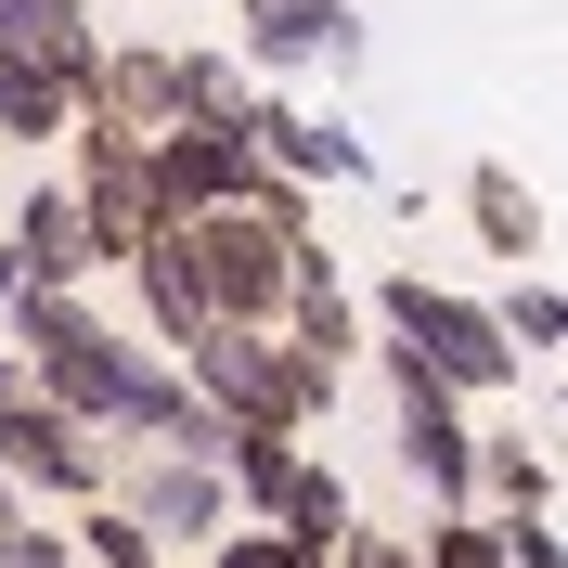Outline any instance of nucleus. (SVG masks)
<instances>
[{
	"label": "nucleus",
	"instance_id": "nucleus-1",
	"mask_svg": "<svg viewBox=\"0 0 568 568\" xmlns=\"http://www.w3.org/2000/svg\"><path fill=\"white\" fill-rule=\"evenodd\" d=\"M181 388L207 400L220 426H272V439H297V426L336 400V375H323L311 349H284L272 323H207V336L181 349Z\"/></svg>",
	"mask_w": 568,
	"mask_h": 568
},
{
	"label": "nucleus",
	"instance_id": "nucleus-2",
	"mask_svg": "<svg viewBox=\"0 0 568 568\" xmlns=\"http://www.w3.org/2000/svg\"><path fill=\"white\" fill-rule=\"evenodd\" d=\"M375 323H388V349H400V362H426L453 400H504V388H517V349H504V323L478 311V297H453V284L400 272L388 297H375Z\"/></svg>",
	"mask_w": 568,
	"mask_h": 568
},
{
	"label": "nucleus",
	"instance_id": "nucleus-3",
	"mask_svg": "<svg viewBox=\"0 0 568 568\" xmlns=\"http://www.w3.org/2000/svg\"><path fill=\"white\" fill-rule=\"evenodd\" d=\"M169 246H181V272H194V311H207V323H284V272H297V246L258 233L246 207L169 220Z\"/></svg>",
	"mask_w": 568,
	"mask_h": 568
},
{
	"label": "nucleus",
	"instance_id": "nucleus-4",
	"mask_svg": "<svg viewBox=\"0 0 568 568\" xmlns=\"http://www.w3.org/2000/svg\"><path fill=\"white\" fill-rule=\"evenodd\" d=\"M104 504L130 530H155V542H220L233 530V491H220V465H194V453H116Z\"/></svg>",
	"mask_w": 568,
	"mask_h": 568
},
{
	"label": "nucleus",
	"instance_id": "nucleus-5",
	"mask_svg": "<svg viewBox=\"0 0 568 568\" xmlns=\"http://www.w3.org/2000/svg\"><path fill=\"white\" fill-rule=\"evenodd\" d=\"M375 349H388V336H375ZM388 414H400V465H414L426 491L465 517V478H478V414H465L426 362H400V349H388Z\"/></svg>",
	"mask_w": 568,
	"mask_h": 568
},
{
	"label": "nucleus",
	"instance_id": "nucleus-6",
	"mask_svg": "<svg viewBox=\"0 0 568 568\" xmlns=\"http://www.w3.org/2000/svg\"><path fill=\"white\" fill-rule=\"evenodd\" d=\"M104 439H91V426H78V414H52V400H13V414H0V478H13V491H52V504H91V491H104Z\"/></svg>",
	"mask_w": 568,
	"mask_h": 568
},
{
	"label": "nucleus",
	"instance_id": "nucleus-7",
	"mask_svg": "<svg viewBox=\"0 0 568 568\" xmlns=\"http://www.w3.org/2000/svg\"><path fill=\"white\" fill-rule=\"evenodd\" d=\"M246 130H155L142 142V194H155V220H207V207H246Z\"/></svg>",
	"mask_w": 568,
	"mask_h": 568
},
{
	"label": "nucleus",
	"instance_id": "nucleus-8",
	"mask_svg": "<svg viewBox=\"0 0 568 568\" xmlns=\"http://www.w3.org/2000/svg\"><path fill=\"white\" fill-rule=\"evenodd\" d=\"M246 65H272V78H336V65H362V13L349 0H246Z\"/></svg>",
	"mask_w": 568,
	"mask_h": 568
},
{
	"label": "nucleus",
	"instance_id": "nucleus-9",
	"mask_svg": "<svg viewBox=\"0 0 568 568\" xmlns=\"http://www.w3.org/2000/svg\"><path fill=\"white\" fill-rule=\"evenodd\" d=\"M78 116L91 130H116V142H155V130H181V65L169 52H91V78H78Z\"/></svg>",
	"mask_w": 568,
	"mask_h": 568
},
{
	"label": "nucleus",
	"instance_id": "nucleus-10",
	"mask_svg": "<svg viewBox=\"0 0 568 568\" xmlns=\"http://www.w3.org/2000/svg\"><path fill=\"white\" fill-rule=\"evenodd\" d=\"M272 336H284V349H311L323 375H336L349 349H375V336H362V297L323 272V246H297V272H284V323H272Z\"/></svg>",
	"mask_w": 568,
	"mask_h": 568
},
{
	"label": "nucleus",
	"instance_id": "nucleus-11",
	"mask_svg": "<svg viewBox=\"0 0 568 568\" xmlns=\"http://www.w3.org/2000/svg\"><path fill=\"white\" fill-rule=\"evenodd\" d=\"M0 272H13V284H91V233H78V194H65V181H39L27 207H13Z\"/></svg>",
	"mask_w": 568,
	"mask_h": 568
},
{
	"label": "nucleus",
	"instance_id": "nucleus-12",
	"mask_svg": "<svg viewBox=\"0 0 568 568\" xmlns=\"http://www.w3.org/2000/svg\"><path fill=\"white\" fill-rule=\"evenodd\" d=\"M246 155L284 169V181H362V142L323 130V116H297V104H246Z\"/></svg>",
	"mask_w": 568,
	"mask_h": 568
},
{
	"label": "nucleus",
	"instance_id": "nucleus-13",
	"mask_svg": "<svg viewBox=\"0 0 568 568\" xmlns=\"http://www.w3.org/2000/svg\"><path fill=\"white\" fill-rule=\"evenodd\" d=\"M465 220H478V246L517 258V272H542V246H556V207H542L517 169H478V181H465Z\"/></svg>",
	"mask_w": 568,
	"mask_h": 568
},
{
	"label": "nucleus",
	"instance_id": "nucleus-14",
	"mask_svg": "<svg viewBox=\"0 0 568 568\" xmlns=\"http://www.w3.org/2000/svg\"><path fill=\"white\" fill-rule=\"evenodd\" d=\"M258 530H284L297 556H336V530H362V517H349V478H336L323 453H297V478H284V504L258 517Z\"/></svg>",
	"mask_w": 568,
	"mask_h": 568
},
{
	"label": "nucleus",
	"instance_id": "nucleus-15",
	"mask_svg": "<svg viewBox=\"0 0 568 568\" xmlns=\"http://www.w3.org/2000/svg\"><path fill=\"white\" fill-rule=\"evenodd\" d=\"M465 504H491V517H556V453H542V439H478Z\"/></svg>",
	"mask_w": 568,
	"mask_h": 568
},
{
	"label": "nucleus",
	"instance_id": "nucleus-16",
	"mask_svg": "<svg viewBox=\"0 0 568 568\" xmlns=\"http://www.w3.org/2000/svg\"><path fill=\"white\" fill-rule=\"evenodd\" d=\"M491 323H504V349H517V375H542V362L568 349V284L556 272H517V297H504Z\"/></svg>",
	"mask_w": 568,
	"mask_h": 568
},
{
	"label": "nucleus",
	"instance_id": "nucleus-17",
	"mask_svg": "<svg viewBox=\"0 0 568 568\" xmlns=\"http://www.w3.org/2000/svg\"><path fill=\"white\" fill-rule=\"evenodd\" d=\"M65 78L52 65H13V52H0V142H65Z\"/></svg>",
	"mask_w": 568,
	"mask_h": 568
},
{
	"label": "nucleus",
	"instance_id": "nucleus-18",
	"mask_svg": "<svg viewBox=\"0 0 568 568\" xmlns=\"http://www.w3.org/2000/svg\"><path fill=\"white\" fill-rule=\"evenodd\" d=\"M65 556H78V568H169V542H155V530H130V517L91 491V504H78V530H65Z\"/></svg>",
	"mask_w": 568,
	"mask_h": 568
},
{
	"label": "nucleus",
	"instance_id": "nucleus-19",
	"mask_svg": "<svg viewBox=\"0 0 568 568\" xmlns=\"http://www.w3.org/2000/svg\"><path fill=\"white\" fill-rule=\"evenodd\" d=\"M414 568H504V530L491 517H439V530L414 542Z\"/></svg>",
	"mask_w": 568,
	"mask_h": 568
},
{
	"label": "nucleus",
	"instance_id": "nucleus-20",
	"mask_svg": "<svg viewBox=\"0 0 568 568\" xmlns=\"http://www.w3.org/2000/svg\"><path fill=\"white\" fill-rule=\"evenodd\" d=\"M207 568H323V556H297L284 530H258V517H233V530L207 542Z\"/></svg>",
	"mask_w": 568,
	"mask_h": 568
},
{
	"label": "nucleus",
	"instance_id": "nucleus-21",
	"mask_svg": "<svg viewBox=\"0 0 568 568\" xmlns=\"http://www.w3.org/2000/svg\"><path fill=\"white\" fill-rule=\"evenodd\" d=\"M491 530H504V568H568L556 556V517H491Z\"/></svg>",
	"mask_w": 568,
	"mask_h": 568
},
{
	"label": "nucleus",
	"instance_id": "nucleus-22",
	"mask_svg": "<svg viewBox=\"0 0 568 568\" xmlns=\"http://www.w3.org/2000/svg\"><path fill=\"white\" fill-rule=\"evenodd\" d=\"M323 568H414V542H388V530H336V556Z\"/></svg>",
	"mask_w": 568,
	"mask_h": 568
},
{
	"label": "nucleus",
	"instance_id": "nucleus-23",
	"mask_svg": "<svg viewBox=\"0 0 568 568\" xmlns=\"http://www.w3.org/2000/svg\"><path fill=\"white\" fill-rule=\"evenodd\" d=\"M0 517H13V478H0Z\"/></svg>",
	"mask_w": 568,
	"mask_h": 568
},
{
	"label": "nucleus",
	"instance_id": "nucleus-24",
	"mask_svg": "<svg viewBox=\"0 0 568 568\" xmlns=\"http://www.w3.org/2000/svg\"><path fill=\"white\" fill-rule=\"evenodd\" d=\"M0 311H13V272H0Z\"/></svg>",
	"mask_w": 568,
	"mask_h": 568
}]
</instances>
